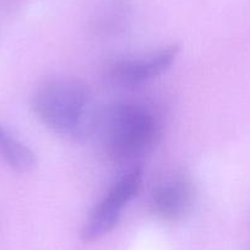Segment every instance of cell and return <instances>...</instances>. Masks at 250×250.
Listing matches in <instances>:
<instances>
[{
	"instance_id": "cell-1",
	"label": "cell",
	"mask_w": 250,
	"mask_h": 250,
	"mask_svg": "<svg viewBox=\"0 0 250 250\" xmlns=\"http://www.w3.org/2000/svg\"><path fill=\"white\" fill-rule=\"evenodd\" d=\"M33 113L45 128L70 141L93 135L98 112L90 90L75 79L58 78L36 88L31 101Z\"/></svg>"
},
{
	"instance_id": "cell-2",
	"label": "cell",
	"mask_w": 250,
	"mask_h": 250,
	"mask_svg": "<svg viewBox=\"0 0 250 250\" xmlns=\"http://www.w3.org/2000/svg\"><path fill=\"white\" fill-rule=\"evenodd\" d=\"M160 134L152 113L135 103H114L98 113L93 135L115 162H131L147 153Z\"/></svg>"
},
{
	"instance_id": "cell-3",
	"label": "cell",
	"mask_w": 250,
	"mask_h": 250,
	"mask_svg": "<svg viewBox=\"0 0 250 250\" xmlns=\"http://www.w3.org/2000/svg\"><path fill=\"white\" fill-rule=\"evenodd\" d=\"M144 177L141 165H134L109 187L107 195L88 213L80 237L83 243H95L112 232L122 217V211L138 195Z\"/></svg>"
},
{
	"instance_id": "cell-4",
	"label": "cell",
	"mask_w": 250,
	"mask_h": 250,
	"mask_svg": "<svg viewBox=\"0 0 250 250\" xmlns=\"http://www.w3.org/2000/svg\"><path fill=\"white\" fill-rule=\"evenodd\" d=\"M179 52V44L172 43L141 58L115 60L109 65V75L119 85H141L172 68Z\"/></svg>"
},
{
	"instance_id": "cell-5",
	"label": "cell",
	"mask_w": 250,
	"mask_h": 250,
	"mask_svg": "<svg viewBox=\"0 0 250 250\" xmlns=\"http://www.w3.org/2000/svg\"><path fill=\"white\" fill-rule=\"evenodd\" d=\"M194 205V188L185 177L167 178L153 188L151 211L158 218L175 222L184 218Z\"/></svg>"
},
{
	"instance_id": "cell-6",
	"label": "cell",
	"mask_w": 250,
	"mask_h": 250,
	"mask_svg": "<svg viewBox=\"0 0 250 250\" xmlns=\"http://www.w3.org/2000/svg\"><path fill=\"white\" fill-rule=\"evenodd\" d=\"M0 161L18 173H31L37 167V157L26 144L11 135L0 124Z\"/></svg>"
}]
</instances>
